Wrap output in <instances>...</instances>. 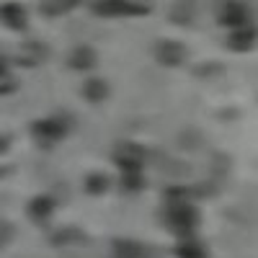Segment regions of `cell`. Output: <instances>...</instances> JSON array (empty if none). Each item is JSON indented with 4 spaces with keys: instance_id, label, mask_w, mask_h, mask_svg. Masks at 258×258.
<instances>
[{
    "instance_id": "1",
    "label": "cell",
    "mask_w": 258,
    "mask_h": 258,
    "mask_svg": "<svg viewBox=\"0 0 258 258\" xmlns=\"http://www.w3.org/2000/svg\"><path fill=\"white\" fill-rule=\"evenodd\" d=\"M199 209L194 207L191 199H165L163 207V222L168 227V232H173L178 240L183 238H194L199 227Z\"/></svg>"
},
{
    "instance_id": "2",
    "label": "cell",
    "mask_w": 258,
    "mask_h": 258,
    "mask_svg": "<svg viewBox=\"0 0 258 258\" xmlns=\"http://www.w3.org/2000/svg\"><path fill=\"white\" fill-rule=\"evenodd\" d=\"M70 135V121L64 116H44L31 121V137L41 150H52L59 142H64Z\"/></svg>"
},
{
    "instance_id": "3",
    "label": "cell",
    "mask_w": 258,
    "mask_h": 258,
    "mask_svg": "<svg viewBox=\"0 0 258 258\" xmlns=\"http://www.w3.org/2000/svg\"><path fill=\"white\" fill-rule=\"evenodd\" d=\"M91 11L101 18H140L150 13V6L140 0H91Z\"/></svg>"
},
{
    "instance_id": "4",
    "label": "cell",
    "mask_w": 258,
    "mask_h": 258,
    "mask_svg": "<svg viewBox=\"0 0 258 258\" xmlns=\"http://www.w3.org/2000/svg\"><path fill=\"white\" fill-rule=\"evenodd\" d=\"M253 21V11L245 0H220L217 3V24L227 29H240Z\"/></svg>"
},
{
    "instance_id": "5",
    "label": "cell",
    "mask_w": 258,
    "mask_h": 258,
    "mask_svg": "<svg viewBox=\"0 0 258 258\" xmlns=\"http://www.w3.org/2000/svg\"><path fill=\"white\" fill-rule=\"evenodd\" d=\"M114 163L121 173H135V170H142L145 168V147L137 145V142H116L114 147Z\"/></svg>"
},
{
    "instance_id": "6",
    "label": "cell",
    "mask_w": 258,
    "mask_h": 258,
    "mask_svg": "<svg viewBox=\"0 0 258 258\" xmlns=\"http://www.w3.org/2000/svg\"><path fill=\"white\" fill-rule=\"evenodd\" d=\"M155 59L163 68H181L188 59V49L181 44V41H173V39H163L155 44Z\"/></svg>"
},
{
    "instance_id": "7",
    "label": "cell",
    "mask_w": 258,
    "mask_h": 258,
    "mask_svg": "<svg viewBox=\"0 0 258 258\" xmlns=\"http://www.w3.org/2000/svg\"><path fill=\"white\" fill-rule=\"evenodd\" d=\"M0 24L16 34H24L29 29V11L16 0H8V3L0 6Z\"/></svg>"
},
{
    "instance_id": "8",
    "label": "cell",
    "mask_w": 258,
    "mask_h": 258,
    "mask_svg": "<svg viewBox=\"0 0 258 258\" xmlns=\"http://www.w3.org/2000/svg\"><path fill=\"white\" fill-rule=\"evenodd\" d=\"M54 212H57V199L49 197V194H36V197L29 199V204H26L29 220L36 222V225H47L54 217Z\"/></svg>"
},
{
    "instance_id": "9",
    "label": "cell",
    "mask_w": 258,
    "mask_h": 258,
    "mask_svg": "<svg viewBox=\"0 0 258 258\" xmlns=\"http://www.w3.org/2000/svg\"><path fill=\"white\" fill-rule=\"evenodd\" d=\"M98 64V52L91 47V44H78L70 49L68 54V68L70 70H78V73H88Z\"/></svg>"
},
{
    "instance_id": "10",
    "label": "cell",
    "mask_w": 258,
    "mask_h": 258,
    "mask_svg": "<svg viewBox=\"0 0 258 258\" xmlns=\"http://www.w3.org/2000/svg\"><path fill=\"white\" fill-rule=\"evenodd\" d=\"M83 3L85 0H39V13L47 16V18H59V16L73 13Z\"/></svg>"
},
{
    "instance_id": "11",
    "label": "cell",
    "mask_w": 258,
    "mask_h": 258,
    "mask_svg": "<svg viewBox=\"0 0 258 258\" xmlns=\"http://www.w3.org/2000/svg\"><path fill=\"white\" fill-rule=\"evenodd\" d=\"M253 44H255V29H253V24L240 26V29H232L230 36H227V49H232V52H248V49H253Z\"/></svg>"
},
{
    "instance_id": "12",
    "label": "cell",
    "mask_w": 258,
    "mask_h": 258,
    "mask_svg": "<svg viewBox=\"0 0 258 258\" xmlns=\"http://www.w3.org/2000/svg\"><path fill=\"white\" fill-rule=\"evenodd\" d=\"M109 96H111V88H109V83H106L103 78H88V80L83 83V98L88 101V103L98 106Z\"/></svg>"
},
{
    "instance_id": "13",
    "label": "cell",
    "mask_w": 258,
    "mask_h": 258,
    "mask_svg": "<svg viewBox=\"0 0 258 258\" xmlns=\"http://www.w3.org/2000/svg\"><path fill=\"white\" fill-rule=\"evenodd\" d=\"M111 248H114V258H145V245L132 238H116Z\"/></svg>"
},
{
    "instance_id": "14",
    "label": "cell",
    "mask_w": 258,
    "mask_h": 258,
    "mask_svg": "<svg viewBox=\"0 0 258 258\" xmlns=\"http://www.w3.org/2000/svg\"><path fill=\"white\" fill-rule=\"evenodd\" d=\"M194 16H197V3L194 0H176L173 8H170V21L181 24V26H188Z\"/></svg>"
},
{
    "instance_id": "15",
    "label": "cell",
    "mask_w": 258,
    "mask_h": 258,
    "mask_svg": "<svg viewBox=\"0 0 258 258\" xmlns=\"http://www.w3.org/2000/svg\"><path fill=\"white\" fill-rule=\"evenodd\" d=\"M109 186H111V178L106 173H98V170H96V173H88L85 181H83L85 194H91V197H101V194L109 191Z\"/></svg>"
},
{
    "instance_id": "16",
    "label": "cell",
    "mask_w": 258,
    "mask_h": 258,
    "mask_svg": "<svg viewBox=\"0 0 258 258\" xmlns=\"http://www.w3.org/2000/svg\"><path fill=\"white\" fill-rule=\"evenodd\" d=\"M173 253H176V258H207V248L199 240H194V238L178 240V245L173 248Z\"/></svg>"
},
{
    "instance_id": "17",
    "label": "cell",
    "mask_w": 258,
    "mask_h": 258,
    "mask_svg": "<svg viewBox=\"0 0 258 258\" xmlns=\"http://www.w3.org/2000/svg\"><path fill=\"white\" fill-rule=\"evenodd\" d=\"M85 240V232L78 230V227H62L52 235V245L62 248V245H75V243H83Z\"/></svg>"
},
{
    "instance_id": "18",
    "label": "cell",
    "mask_w": 258,
    "mask_h": 258,
    "mask_svg": "<svg viewBox=\"0 0 258 258\" xmlns=\"http://www.w3.org/2000/svg\"><path fill=\"white\" fill-rule=\"evenodd\" d=\"M119 186H121V191H126V194L142 191V188H145V176H142V170H135V173H121Z\"/></svg>"
},
{
    "instance_id": "19",
    "label": "cell",
    "mask_w": 258,
    "mask_h": 258,
    "mask_svg": "<svg viewBox=\"0 0 258 258\" xmlns=\"http://www.w3.org/2000/svg\"><path fill=\"white\" fill-rule=\"evenodd\" d=\"M47 47H41V44H29L26 47V54L24 57H21V62H24V64H41V62H44L47 59Z\"/></svg>"
},
{
    "instance_id": "20",
    "label": "cell",
    "mask_w": 258,
    "mask_h": 258,
    "mask_svg": "<svg viewBox=\"0 0 258 258\" xmlns=\"http://www.w3.org/2000/svg\"><path fill=\"white\" fill-rule=\"evenodd\" d=\"M16 238V227L8 220H0V248H6Z\"/></svg>"
},
{
    "instance_id": "21",
    "label": "cell",
    "mask_w": 258,
    "mask_h": 258,
    "mask_svg": "<svg viewBox=\"0 0 258 258\" xmlns=\"http://www.w3.org/2000/svg\"><path fill=\"white\" fill-rule=\"evenodd\" d=\"M11 142H13V137H11V135H0V155L11 150Z\"/></svg>"
},
{
    "instance_id": "22",
    "label": "cell",
    "mask_w": 258,
    "mask_h": 258,
    "mask_svg": "<svg viewBox=\"0 0 258 258\" xmlns=\"http://www.w3.org/2000/svg\"><path fill=\"white\" fill-rule=\"evenodd\" d=\"M8 73H11V62H8L6 57H0V80H6Z\"/></svg>"
}]
</instances>
